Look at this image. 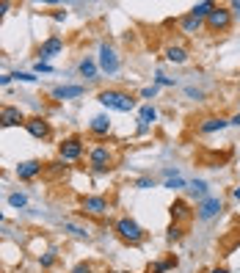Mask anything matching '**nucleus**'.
<instances>
[{
	"instance_id": "nucleus-1",
	"label": "nucleus",
	"mask_w": 240,
	"mask_h": 273,
	"mask_svg": "<svg viewBox=\"0 0 240 273\" xmlns=\"http://www.w3.org/2000/svg\"><path fill=\"white\" fill-rule=\"evenodd\" d=\"M97 100H100L105 108L119 111V113H130V111L135 108V100L130 97L127 91H122V88H105V91L97 94Z\"/></svg>"
},
{
	"instance_id": "nucleus-2",
	"label": "nucleus",
	"mask_w": 240,
	"mask_h": 273,
	"mask_svg": "<svg viewBox=\"0 0 240 273\" xmlns=\"http://www.w3.org/2000/svg\"><path fill=\"white\" fill-rule=\"evenodd\" d=\"M113 229H116V235H119L125 243H130V245H138V243L143 240V235H147V232L141 229V224H138V221H133L130 215L119 218Z\"/></svg>"
},
{
	"instance_id": "nucleus-3",
	"label": "nucleus",
	"mask_w": 240,
	"mask_h": 273,
	"mask_svg": "<svg viewBox=\"0 0 240 273\" xmlns=\"http://www.w3.org/2000/svg\"><path fill=\"white\" fill-rule=\"evenodd\" d=\"M111 163H113V152H111L105 144L91 146V152H88V166H91L94 174H108Z\"/></svg>"
},
{
	"instance_id": "nucleus-4",
	"label": "nucleus",
	"mask_w": 240,
	"mask_h": 273,
	"mask_svg": "<svg viewBox=\"0 0 240 273\" xmlns=\"http://www.w3.org/2000/svg\"><path fill=\"white\" fill-rule=\"evenodd\" d=\"M204 22H207V28L212 33H226V31L232 28V11H229V6H215Z\"/></svg>"
},
{
	"instance_id": "nucleus-5",
	"label": "nucleus",
	"mask_w": 240,
	"mask_h": 273,
	"mask_svg": "<svg viewBox=\"0 0 240 273\" xmlns=\"http://www.w3.org/2000/svg\"><path fill=\"white\" fill-rule=\"evenodd\" d=\"M83 152H86V146H83L80 138H66V141L58 144V158L64 163H78L80 158H83Z\"/></svg>"
},
{
	"instance_id": "nucleus-6",
	"label": "nucleus",
	"mask_w": 240,
	"mask_h": 273,
	"mask_svg": "<svg viewBox=\"0 0 240 273\" xmlns=\"http://www.w3.org/2000/svg\"><path fill=\"white\" fill-rule=\"evenodd\" d=\"M97 64L105 75H116L119 66H122V61H119V53H116L111 44H100V61Z\"/></svg>"
},
{
	"instance_id": "nucleus-7",
	"label": "nucleus",
	"mask_w": 240,
	"mask_h": 273,
	"mask_svg": "<svg viewBox=\"0 0 240 273\" xmlns=\"http://www.w3.org/2000/svg\"><path fill=\"white\" fill-rule=\"evenodd\" d=\"M221 207H224V202L218 199V196H207L204 202H199L196 218H199V221H210V218H215L218 213H221Z\"/></svg>"
},
{
	"instance_id": "nucleus-8",
	"label": "nucleus",
	"mask_w": 240,
	"mask_h": 273,
	"mask_svg": "<svg viewBox=\"0 0 240 273\" xmlns=\"http://www.w3.org/2000/svg\"><path fill=\"white\" fill-rule=\"evenodd\" d=\"M80 207H83V213L88 215H105L108 210H111V202L105 199V196H86L83 202H80Z\"/></svg>"
},
{
	"instance_id": "nucleus-9",
	"label": "nucleus",
	"mask_w": 240,
	"mask_h": 273,
	"mask_svg": "<svg viewBox=\"0 0 240 273\" xmlns=\"http://www.w3.org/2000/svg\"><path fill=\"white\" fill-rule=\"evenodd\" d=\"M61 50H64V39H61V36H50L47 42H42V47L36 50V56H39V61H42V64H47V61L56 58Z\"/></svg>"
},
{
	"instance_id": "nucleus-10",
	"label": "nucleus",
	"mask_w": 240,
	"mask_h": 273,
	"mask_svg": "<svg viewBox=\"0 0 240 273\" xmlns=\"http://www.w3.org/2000/svg\"><path fill=\"white\" fill-rule=\"evenodd\" d=\"M42 171H44V166H42L39 160H22V163H19V166L14 168V174H17L22 182H31V180H36V177L42 174Z\"/></svg>"
},
{
	"instance_id": "nucleus-11",
	"label": "nucleus",
	"mask_w": 240,
	"mask_h": 273,
	"mask_svg": "<svg viewBox=\"0 0 240 273\" xmlns=\"http://www.w3.org/2000/svg\"><path fill=\"white\" fill-rule=\"evenodd\" d=\"M19 125H25V116L17 105L0 108V127H19Z\"/></svg>"
},
{
	"instance_id": "nucleus-12",
	"label": "nucleus",
	"mask_w": 240,
	"mask_h": 273,
	"mask_svg": "<svg viewBox=\"0 0 240 273\" xmlns=\"http://www.w3.org/2000/svg\"><path fill=\"white\" fill-rule=\"evenodd\" d=\"M28 133L33 135V138H39V141H44L47 135H50V125L42 119V116H33V119H25V125H22Z\"/></svg>"
},
{
	"instance_id": "nucleus-13",
	"label": "nucleus",
	"mask_w": 240,
	"mask_h": 273,
	"mask_svg": "<svg viewBox=\"0 0 240 273\" xmlns=\"http://www.w3.org/2000/svg\"><path fill=\"white\" fill-rule=\"evenodd\" d=\"M229 127V119H221V116H207V119H202V125H199V133L202 135H210V133H221V130Z\"/></svg>"
},
{
	"instance_id": "nucleus-14",
	"label": "nucleus",
	"mask_w": 240,
	"mask_h": 273,
	"mask_svg": "<svg viewBox=\"0 0 240 273\" xmlns=\"http://www.w3.org/2000/svg\"><path fill=\"white\" fill-rule=\"evenodd\" d=\"M171 218H174L177 224L190 221V218H194V210H190V204L185 202V199H177L174 204H171Z\"/></svg>"
},
{
	"instance_id": "nucleus-15",
	"label": "nucleus",
	"mask_w": 240,
	"mask_h": 273,
	"mask_svg": "<svg viewBox=\"0 0 240 273\" xmlns=\"http://www.w3.org/2000/svg\"><path fill=\"white\" fill-rule=\"evenodd\" d=\"M157 119V111L152 105H143L138 111V135H147V130L152 127V121Z\"/></svg>"
},
{
	"instance_id": "nucleus-16",
	"label": "nucleus",
	"mask_w": 240,
	"mask_h": 273,
	"mask_svg": "<svg viewBox=\"0 0 240 273\" xmlns=\"http://www.w3.org/2000/svg\"><path fill=\"white\" fill-rule=\"evenodd\" d=\"M88 130H91V135H97V138H105V135L111 133V119H108V116H94V119L88 121Z\"/></svg>"
},
{
	"instance_id": "nucleus-17",
	"label": "nucleus",
	"mask_w": 240,
	"mask_h": 273,
	"mask_svg": "<svg viewBox=\"0 0 240 273\" xmlns=\"http://www.w3.org/2000/svg\"><path fill=\"white\" fill-rule=\"evenodd\" d=\"M83 94V86H56L53 88V100H75Z\"/></svg>"
},
{
	"instance_id": "nucleus-18",
	"label": "nucleus",
	"mask_w": 240,
	"mask_h": 273,
	"mask_svg": "<svg viewBox=\"0 0 240 273\" xmlns=\"http://www.w3.org/2000/svg\"><path fill=\"white\" fill-rule=\"evenodd\" d=\"M166 61H171V64H185L188 61V50L180 44H169L166 47Z\"/></svg>"
},
{
	"instance_id": "nucleus-19",
	"label": "nucleus",
	"mask_w": 240,
	"mask_h": 273,
	"mask_svg": "<svg viewBox=\"0 0 240 273\" xmlns=\"http://www.w3.org/2000/svg\"><path fill=\"white\" fill-rule=\"evenodd\" d=\"M188 193L194 196L196 202H204V199H207V182H204V180H194L188 185Z\"/></svg>"
},
{
	"instance_id": "nucleus-20",
	"label": "nucleus",
	"mask_w": 240,
	"mask_h": 273,
	"mask_svg": "<svg viewBox=\"0 0 240 273\" xmlns=\"http://www.w3.org/2000/svg\"><path fill=\"white\" fill-rule=\"evenodd\" d=\"M212 9H215V3L204 0V3H196L194 9H190V17H196V19H202V22H204V19L210 17V11H212Z\"/></svg>"
},
{
	"instance_id": "nucleus-21",
	"label": "nucleus",
	"mask_w": 240,
	"mask_h": 273,
	"mask_svg": "<svg viewBox=\"0 0 240 273\" xmlns=\"http://www.w3.org/2000/svg\"><path fill=\"white\" fill-rule=\"evenodd\" d=\"M61 227H64V232H69L72 237H78V240H88V235H91L88 229H83L80 224H72V221H64Z\"/></svg>"
},
{
	"instance_id": "nucleus-22",
	"label": "nucleus",
	"mask_w": 240,
	"mask_h": 273,
	"mask_svg": "<svg viewBox=\"0 0 240 273\" xmlns=\"http://www.w3.org/2000/svg\"><path fill=\"white\" fill-rule=\"evenodd\" d=\"M78 72L83 75L86 80H94V78H97V64H94L91 58H83V61L78 64Z\"/></svg>"
},
{
	"instance_id": "nucleus-23",
	"label": "nucleus",
	"mask_w": 240,
	"mask_h": 273,
	"mask_svg": "<svg viewBox=\"0 0 240 273\" xmlns=\"http://www.w3.org/2000/svg\"><path fill=\"white\" fill-rule=\"evenodd\" d=\"M199 28H202V19L190 17V14L180 19V31H182V33H196Z\"/></svg>"
},
{
	"instance_id": "nucleus-24",
	"label": "nucleus",
	"mask_w": 240,
	"mask_h": 273,
	"mask_svg": "<svg viewBox=\"0 0 240 273\" xmlns=\"http://www.w3.org/2000/svg\"><path fill=\"white\" fill-rule=\"evenodd\" d=\"M171 268H177V257H169V259H163V262H155L149 273H169Z\"/></svg>"
},
{
	"instance_id": "nucleus-25",
	"label": "nucleus",
	"mask_w": 240,
	"mask_h": 273,
	"mask_svg": "<svg viewBox=\"0 0 240 273\" xmlns=\"http://www.w3.org/2000/svg\"><path fill=\"white\" fill-rule=\"evenodd\" d=\"M56 259H58L56 249H50V251H44V254L39 257V265H42V268H53V265H56Z\"/></svg>"
},
{
	"instance_id": "nucleus-26",
	"label": "nucleus",
	"mask_w": 240,
	"mask_h": 273,
	"mask_svg": "<svg viewBox=\"0 0 240 273\" xmlns=\"http://www.w3.org/2000/svg\"><path fill=\"white\" fill-rule=\"evenodd\" d=\"M9 204H11L14 210H22L25 204H28V196H25V193H11V196H9Z\"/></svg>"
},
{
	"instance_id": "nucleus-27",
	"label": "nucleus",
	"mask_w": 240,
	"mask_h": 273,
	"mask_svg": "<svg viewBox=\"0 0 240 273\" xmlns=\"http://www.w3.org/2000/svg\"><path fill=\"white\" fill-rule=\"evenodd\" d=\"M166 240H169V243H177V240H182V227H180V224H171V227H169V235H166Z\"/></svg>"
},
{
	"instance_id": "nucleus-28",
	"label": "nucleus",
	"mask_w": 240,
	"mask_h": 273,
	"mask_svg": "<svg viewBox=\"0 0 240 273\" xmlns=\"http://www.w3.org/2000/svg\"><path fill=\"white\" fill-rule=\"evenodd\" d=\"M11 80H22V83H36V75L33 72H11Z\"/></svg>"
},
{
	"instance_id": "nucleus-29",
	"label": "nucleus",
	"mask_w": 240,
	"mask_h": 273,
	"mask_svg": "<svg viewBox=\"0 0 240 273\" xmlns=\"http://www.w3.org/2000/svg\"><path fill=\"white\" fill-rule=\"evenodd\" d=\"M135 188H138V190H149V188H155V180H152V177H141V180H135Z\"/></svg>"
},
{
	"instance_id": "nucleus-30",
	"label": "nucleus",
	"mask_w": 240,
	"mask_h": 273,
	"mask_svg": "<svg viewBox=\"0 0 240 273\" xmlns=\"http://www.w3.org/2000/svg\"><path fill=\"white\" fill-rule=\"evenodd\" d=\"M166 188L169 190H180V188H185V180L182 177H171V180H166Z\"/></svg>"
},
{
	"instance_id": "nucleus-31",
	"label": "nucleus",
	"mask_w": 240,
	"mask_h": 273,
	"mask_svg": "<svg viewBox=\"0 0 240 273\" xmlns=\"http://www.w3.org/2000/svg\"><path fill=\"white\" fill-rule=\"evenodd\" d=\"M155 86H174V80L166 78L163 72H157V75H155Z\"/></svg>"
},
{
	"instance_id": "nucleus-32",
	"label": "nucleus",
	"mask_w": 240,
	"mask_h": 273,
	"mask_svg": "<svg viewBox=\"0 0 240 273\" xmlns=\"http://www.w3.org/2000/svg\"><path fill=\"white\" fill-rule=\"evenodd\" d=\"M141 97H143V100H155V97H157V86H147V88L141 91Z\"/></svg>"
},
{
	"instance_id": "nucleus-33",
	"label": "nucleus",
	"mask_w": 240,
	"mask_h": 273,
	"mask_svg": "<svg viewBox=\"0 0 240 273\" xmlns=\"http://www.w3.org/2000/svg\"><path fill=\"white\" fill-rule=\"evenodd\" d=\"M72 273H94V268L88 262H80V265H75V268H72Z\"/></svg>"
},
{
	"instance_id": "nucleus-34",
	"label": "nucleus",
	"mask_w": 240,
	"mask_h": 273,
	"mask_svg": "<svg viewBox=\"0 0 240 273\" xmlns=\"http://www.w3.org/2000/svg\"><path fill=\"white\" fill-rule=\"evenodd\" d=\"M229 11H232V19H240V0H232Z\"/></svg>"
},
{
	"instance_id": "nucleus-35",
	"label": "nucleus",
	"mask_w": 240,
	"mask_h": 273,
	"mask_svg": "<svg viewBox=\"0 0 240 273\" xmlns=\"http://www.w3.org/2000/svg\"><path fill=\"white\" fill-rule=\"evenodd\" d=\"M33 72H53L50 64H42V61H36V66H33Z\"/></svg>"
},
{
	"instance_id": "nucleus-36",
	"label": "nucleus",
	"mask_w": 240,
	"mask_h": 273,
	"mask_svg": "<svg viewBox=\"0 0 240 273\" xmlns=\"http://www.w3.org/2000/svg\"><path fill=\"white\" fill-rule=\"evenodd\" d=\"M53 19H56V22H64V19H66V11H53V14H50Z\"/></svg>"
},
{
	"instance_id": "nucleus-37",
	"label": "nucleus",
	"mask_w": 240,
	"mask_h": 273,
	"mask_svg": "<svg viewBox=\"0 0 240 273\" xmlns=\"http://www.w3.org/2000/svg\"><path fill=\"white\" fill-rule=\"evenodd\" d=\"M9 9H11V3H0V19L9 14Z\"/></svg>"
},
{
	"instance_id": "nucleus-38",
	"label": "nucleus",
	"mask_w": 240,
	"mask_h": 273,
	"mask_svg": "<svg viewBox=\"0 0 240 273\" xmlns=\"http://www.w3.org/2000/svg\"><path fill=\"white\" fill-rule=\"evenodd\" d=\"M11 83V75H0V86H9Z\"/></svg>"
},
{
	"instance_id": "nucleus-39",
	"label": "nucleus",
	"mask_w": 240,
	"mask_h": 273,
	"mask_svg": "<svg viewBox=\"0 0 240 273\" xmlns=\"http://www.w3.org/2000/svg\"><path fill=\"white\" fill-rule=\"evenodd\" d=\"M229 125H235V127H240V113H235V116H232V119H229Z\"/></svg>"
},
{
	"instance_id": "nucleus-40",
	"label": "nucleus",
	"mask_w": 240,
	"mask_h": 273,
	"mask_svg": "<svg viewBox=\"0 0 240 273\" xmlns=\"http://www.w3.org/2000/svg\"><path fill=\"white\" fill-rule=\"evenodd\" d=\"M207 273H229V270H226V268H210Z\"/></svg>"
},
{
	"instance_id": "nucleus-41",
	"label": "nucleus",
	"mask_w": 240,
	"mask_h": 273,
	"mask_svg": "<svg viewBox=\"0 0 240 273\" xmlns=\"http://www.w3.org/2000/svg\"><path fill=\"white\" fill-rule=\"evenodd\" d=\"M232 196H235V199L240 202V188H235V190H232Z\"/></svg>"
},
{
	"instance_id": "nucleus-42",
	"label": "nucleus",
	"mask_w": 240,
	"mask_h": 273,
	"mask_svg": "<svg viewBox=\"0 0 240 273\" xmlns=\"http://www.w3.org/2000/svg\"><path fill=\"white\" fill-rule=\"evenodd\" d=\"M0 221H3V213H0Z\"/></svg>"
}]
</instances>
